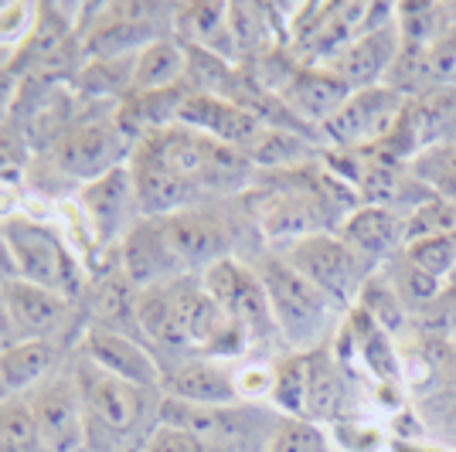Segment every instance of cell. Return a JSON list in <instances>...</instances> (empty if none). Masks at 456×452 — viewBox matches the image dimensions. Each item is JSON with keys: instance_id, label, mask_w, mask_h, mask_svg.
I'll return each instance as SVG.
<instances>
[{"instance_id": "obj_1", "label": "cell", "mask_w": 456, "mask_h": 452, "mask_svg": "<svg viewBox=\"0 0 456 452\" xmlns=\"http://www.w3.org/2000/svg\"><path fill=\"white\" fill-rule=\"evenodd\" d=\"M76 358V354H72ZM86 408L89 446L86 452H140L153 425L160 422V391L113 377L76 358L72 364Z\"/></svg>"}, {"instance_id": "obj_2", "label": "cell", "mask_w": 456, "mask_h": 452, "mask_svg": "<svg viewBox=\"0 0 456 452\" xmlns=\"http://www.w3.org/2000/svg\"><path fill=\"white\" fill-rule=\"evenodd\" d=\"M259 279L266 286L269 310L286 347L293 354H310L317 347H327L330 330L338 327L341 306L310 279H304L283 255H269L259 265Z\"/></svg>"}, {"instance_id": "obj_3", "label": "cell", "mask_w": 456, "mask_h": 452, "mask_svg": "<svg viewBox=\"0 0 456 452\" xmlns=\"http://www.w3.org/2000/svg\"><path fill=\"white\" fill-rule=\"evenodd\" d=\"M0 231L11 246L18 279L41 286V289H52L65 300H82V293L89 286V272L76 259V252L65 246V238L55 228L35 222L28 214H4Z\"/></svg>"}, {"instance_id": "obj_4", "label": "cell", "mask_w": 456, "mask_h": 452, "mask_svg": "<svg viewBox=\"0 0 456 452\" xmlns=\"http://www.w3.org/2000/svg\"><path fill=\"white\" fill-rule=\"evenodd\" d=\"M283 259L304 279L317 286L321 293H327L341 310L344 306H358L368 279L379 272V269H371V265L364 262L338 231L306 235V238L293 242L289 248H283Z\"/></svg>"}, {"instance_id": "obj_5", "label": "cell", "mask_w": 456, "mask_h": 452, "mask_svg": "<svg viewBox=\"0 0 456 452\" xmlns=\"http://www.w3.org/2000/svg\"><path fill=\"white\" fill-rule=\"evenodd\" d=\"M136 140L119 126L116 116L86 119L76 123L58 136V143L48 150L58 174L72 177L78 184H93L106 177L110 170H119L130 164Z\"/></svg>"}, {"instance_id": "obj_6", "label": "cell", "mask_w": 456, "mask_h": 452, "mask_svg": "<svg viewBox=\"0 0 456 452\" xmlns=\"http://www.w3.org/2000/svg\"><path fill=\"white\" fill-rule=\"evenodd\" d=\"M201 286L208 289L211 300L222 306L228 320L246 334L248 343H269V340L280 337L273 310H269L266 286L259 279V269L228 255V259L201 272Z\"/></svg>"}, {"instance_id": "obj_7", "label": "cell", "mask_w": 456, "mask_h": 452, "mask_svg": "<svg viewBox=\"0 0 456 452\" xmlns=\"http://www.w3.org/2000/svg\"><path fill=\"white\" fill-rule=\"evenodd\" d=\"M28 408L38 425L41 446L45 452H86L89 446V429H86V408L78 395V381L72 367H58L41 381L38 388H31Z\"/></svg>"}, {"instance_id": "obj_8", "label": "cell", "mask_w": 456, "mask_h": 452, "mask_svg": "<svg viewBox=\"0 0 456 452\" xmlns=\"http://www.w3.org/2000/svg\"><path fill=\"white\" fill-rule=\"evenodd\" d=\"M0 303L11 317L18 340H58V343H65V337L78 340L82 327H86V317H82L76 300H65L52 289H41V286H31L24 279L0 286Z\"/></svg>"}, {"instance_id": "obj_9", "label": "cell", "mask_w": 456, "mask_h": 452, "mask_svg": "<svg viewBox=\"0 0 456 452\" xmlns=\"http://www.w3.org/2000/svg\"><path fill=\"white\" fill-rule=\"evenodd\" d=\"M405 102L409 99L395 93L392 85L351 93V99L341 106V113L323 126L321 136L334 150H371L395 133L402 113H405Z\"/></svg>"}, {"instance_id": "obj_10", "label": "cell", "mask_w": 456, "mask_h": 452, "mask_svg": "<svg viewBox=\"0 0 456 452\" xmlns=\"http://www.w3.org/2000/svg\"><path fill=\"white\" fill-rule=\"evenodd\" d=\"M78 211L86 218L89 238L95 252H110L119 248V242L130 235V228L143 218L136 205V190L130 167L110 170L106 177H99L93 184L78 188Z\"/></svg>"}, {"instance_id": "obj_11", "label": "cell", "mask_w": 456, "mask_h": 452, "mask_svg": "<svg viewBox=\"0 0 456 452\" xmlns=\"http://www.w3.org/2000/svg\"><path fill=\"white\" fill-rule=\"evenodd\" d=\"M72 354L89 360L99 371L123 377V381L140 384V388L160 391V384H164V364L157 360L151 347L143 340L116 334V330H102V327L86 323L76 340V347H72Z\"/></svg>"}, {"instance_id": "obj_12", "label": "cell", "mask_w": 456, "mask_h": 452, "mask_svg": "<svg viewBox=\"0 0 456 452\" xmlns=\"http://www.w3.org/2000/svg\"><path fill=\"white\" fill-rule=\"evenodd\" d=\"M160 228L184 276H201L205 269L232 255V231L208 207L198 205L167 214L160 218Z\"/></svg>"}, {"instance_id": "obj_13", "label": "cell", "mask_w": 456, "mask_h": 452, "mask_svg": "<svg viewBox=\"0 0 456 452\" xmlns=\"http://www.w3.org/2000/svg\"><path fill=\"white\" fill-rule=\"evenodd\" d=\"M140 296H143V289L123 272V265L116 259L113 265L89 276L78 310H82L86 323H93V327L143 340V334H140Z\"/></svg>"}, {"instance_id": "obj_14", "label": "cell", "mask_w": 456, "mask_h": 452, "mask_svg": "<svg viewBox=\"0 0 456 452\" xmlns=\"http://www.w3.org/2000/svg\"><path fill=\"white\" fill-rule=\"evenodd\" d=\"M323 205H330V201L314 184L269 190L266 198H263V205H259V211H256V222H259V231L266 235L273 246L289 248L293 242L306 238V235L330 231L327 218H323Z\"/></svg>"}, {"instance_id": "obj_15", "label": "cell", "mask_w": 456, "mask_h": 452, "mask_svg": "<svg viewBox=\"0 0 456 452\" xmlns=\"http://www.w3.org/2000/svg\"><path fill=\"white\" fill-rule=\"evenodd\" d=\"M399 55H402L399 24L392 18V20H385V24H379V28L358 35L327 69H330L334 76H341L354 93H362V89L388 85V76H392Z\"/></svg>"}, {"instance_id": "obj_16", "label": "cell", "mask_w": 456, "mask_h": 452, "mask_svg": "<svg viewBox=\"0 0 456 452\" xmlns=\"http://www.w3.org/2000/svg\"><path fill=\"white\" fill-rule=\"evenodd\" d=\"M126 167H130V177H134L136 205H140L143 218H167V214H177V211L198 207L201 198H205V190H198L181 174H174L167 164H160L140 143L134 147V157H130Z\"/></svg>"}, {"instance_id": "obj_17", "label": "cell", "mask_w": 456, "mask_h": 452, "mask_svg": "<svg viewBox=\"0 0 456 452\" xmlns=\"http://www.w3.org/2000/svg\"><path fill=\"white\" fill-rule=\"evenodd\" d=\"M347 246L362 255L371 269H385L392 259H399L409 238H405V218L375 205H354L334 228Z\"/></svg>"}, {"instance_id": "obj_18", "label": "cell", "mask_w": 456, "mask_h": 452, "mask_svg": "<svg viewBox=\"0 0 456 452\" xmlns=\"http://www.w3.org/2000/svg\"><path fill=\"white\" fill-rule=\"evenodd\" d=\"M177 123L246 153L256 147V140L266 130V126L252 113H246L242 106H235V102H228V99H218V95L191 93V89H188V95H184V102H181Z\"/></svg>"}, {"instance_id": "obj_19", "label": "cell", "mask_w": 456, "mask_h": 452, "mask_svg": "<svg viewBox=\"0 0 456 452\" xmlns=\"http://www.w3.org/2000/svg\"><path fill=\"white\" fill-rule=\"evenodd\" d=\"M351 85L341 76H334L327 65H304L297 76L289 78V85L283 89L286 109L297 116L310 133H317L341 113V106L351 99Z\"/></svg>"}, {"instance_id": "obj_20", "label": "cell", "mask_w": 456, "mask_h": 452, "mask_svg": "<svg viewBox=\"0 0 456 452\" xmlns=\"http://www.w3.org/2000/svg\"><path fill=\"white\" fill-rule=\"evenodd\" d=\"M116 259L140 289H157V286H167L174 279H184V272H181V265H177L171 246L164 238L160 218H140L130 228V235L119 242Z\"/></svg>"}, {"instance_id": "obj_21", "label": "cell", "mask_w": 456, "mask_h": 452, "mask_svg": "<svg viewBox=\"0 0 456 452\" xmlns=\"http://www.w3.org/2000/svg\"><path fill=\"white\" fill-rule=\"evenodd\" d=\"M160 395L174 401H188V405H239V381H235V364L211 358L184 360L177 367L164 371Z\"/></svg>"}, {"instance_id": "obj_22", "label": "cell", "mask_w": 456, "mask_h": 452, "mask_svg": "<svg viewBox=\"0 0 456 452\" xmlns=\"http://www.w3.org/2000/svg\"><path fill=\"white\" fill-rule=\"evenodd\" d=\"M61 354H69L58 340H18L0 351V405L24 398L45 377L61 367Z\"/></svg>"}, {"instance_id": "obj_23", "label": "cell", "mask_w": 456, "mask_h": 452, "mask_svg": "<svg viewBox=\"0 0 456 452\" xmlns=\"http://www.w3.org/2000/svg\"><path fill=\"white\" fill-rule=\"evenodd\" d=\"M174 38L184 48H201L239 65L235 41L228 28V4H184L174 7Z\"/></svg>"}, {"instance_id": "obj_24", "label": "cell", "mask_w": 456, "mask_h": 452, "mask_svg": "<svg viewBox=\"0 0 456 452\" xmlns=\"http://www.w3.org/2000/svg\"><path fill=\"white\" fill-rule=\"evenodd\" d=\"M344 401H347V381H344V364L330 347L310 351V375H306V412L304 418L317 425H334L344 418Z\"/></svg>"}, {"instance_id": "obj_25", "label": "cell", "mask_w": 456, "mask_h": 452, "mask_svg": "<svg viewBox=\"0 0 456 452\" xmlns=\"http://www.w3.org/2000/svg\"><path fill=\"white\" fill-rule=\"evenodd\" d=\"M184 69H188V52L184 44L174 38H160L147 44L143 52L134 55V78H130V95L164 93L184 82ZM126 95V99H130Z\"/></svg>"}, {"instance_id": "obj_26", "label": "cell", "mask_w": 456, "mask_h": 452, "mask_svg": "<svg viewBox=\"0 0 456 452\" xmlns=\"http://www.w3.org/2000/svg\"><path fill=\"white\" fill-rule=\"evenodd\" d=\"M228 28L235 41V55L242 61H259L276 52L273 11L266 4H228Z\"/></svg>"}, {"instance_id": "obj_27", "label": "cell", "mask_w": 456, "mask_h": 452, "mask_svg": "<svg viewBox=\"0 0 456 452\" xmlns=\"http://www.w3.org/2000/svg\"><path fill=\"white\" fill-rule=\"evenodd\" d=\"M306 375H310V354H286L273 364V384H269V405L283 418H304L306 412Z\"/></svg>"}, {"instance_id": "obj_28", "label": "cell", "mask_w": 456, "mask_h": 452, "mask_svg": "<svg viewBox=\"0 0 456 452\" xmlns=\"http://www.w3.org/2000/svg\"><path fill=\"white\" fill-rule=\"evenodd\" d=\"M252 164L266 170H300L314 157V143L306 133L293 130H263L256 147L248 150Z\"/></svg>"}, {"instance_id": "obj_29", "label": "cell", "mask_w": 456, "mask_h": 452, "mask_svg": "<svg viewBox=\"0 0 456 452\" xmlns=\"http://www.w3.org/2000/svg\"><path fill=\"white\" fill-rule=\"evenodd\" d=\"M381 272L388 276V283L395 286V293H399V300L405 303L409 313H426L443 296V283L433 279V276H426L422 269H416L405 255L392 259Z\"/></svg>"}, {"instance_id": "obj_30", "label": "cell", "mask_w": 456, "mask_h": 452, "mask_svg": "<svg viewBox=\"0 0 456 452\" xmlns=\"http://www.w3.org/2000/svg\"><path fill=\"white\" fill-rule=\"evenodd\" d=\"M395 24H399L402 48H412V52H429V44L446 31L439 4H399Z\"/></svg>"}, {"instance_id": "obj_31", "label": "cell", "mask_w": 456, "mask_h": 452, "mask_svg": "<svg viewBox=\"0 0 456 452\" xmlns=\"http://www.w3.org/2000/svg\"><path fill=\"white\" fill-rule=\"evenodd\" d=\"M0 452H45L38 425L24 398L0 405Z\"/></svg>"}, {"instance_id": "obj_32", "label": "cell", "mask_w": 456, "mask_h": 452, "mask_svg": "<svg viewBox=\"0 0 456 452\" xmlns=\"http://www.w3.org/2000/svg\"><path fill=\"white\" fill-rule=\"evenodd\" d=\"M409 167L433 194L456 205V140L446 147H436V150L419 153Z\"/></svg>"}, {"instance_id": "obj_33", "label": "cell", "mask_w": 456, "mask_h": 452, "mask_svg": "<svg viewBox=\"0 0 456 452\" xmlns=\"http://www.w3.org/2000/svg\"><path fill=\"white\" fill-rule=\"evenodd\" d=\"M402 255L416 265V269H422L426 276L446 283V279H453L456 272V231L453 235H433V238L409 242Z\"/></svg>"}, {"instance_id": "obj_34", "label": "cell", "mask_w": 456, "mask_h": 452, "mask_svg": "<svg viewBox=\"0 0 456 452\" xmlns=\"http://www.w3.org/2000/svg\"><path fill=\"white\" fill-rule=\"evenodd\" d=\"M266 452H330L327 429L310 418H280Z\"/></svg>"}, {"instance_id": "obj_35", "label": "cell", "mask_w": 456, "mask_h": 452, "mask_svg": "<svg viewBox=\"0 0 456 452\" xmlns=\"http://www.w3.org/2000/svg\"><path fill=\"white\" fill-rule=\"evenodd\" d=\"M456 231V205L433 194L426 205H419L409 218H405V238L419 242V238H433V235H453Z\"/></svg>"}, {"instance_id": "obj_36", "label": "cell", "mask_w": 456, "mask_h": 452, "mask_svg": "<svg viewBox=\"0 0 456 452\" xmlns=\"http://www.w3.org/2000/svg\"><path fill=\"white\" fill-rule=\"evenodd\" d=\"M330 439L341 446L344 452H385L388 435L381 425L362 422V418H341L330 425Z\"/></svg>"}, {"instance_id": "obj_37", "label": "cell", "mask_w": 456, "mask_h": 452, "mask_svg": "<svg viewBox=\"0 0 456 452\" xmlns=\"http://www.w3.org/2000/svg\"><path fill=\"white\" fill-rule=\"evenodd\" d=\"M426 76L433 89H456V24L446 28L426 52Z\"/></svg>"}, {"instance_id": "obj_38", "label": "cell", "mask_w": 456, "mask_h": 452, "mask_svg": "<svg viewBox=\"0 0 456 452\" xmlns=\"http://www.w3.org/2000/svg\"><path fill=\"white\" fill-rule=\"evenodd\" d=\"M28 153H31V143L24 140V133L14 123H0V188L20 181V174L28 167Z\"/></svg>"}, {"instance_id": "obj_39", "label": "cell", "mask_w": 456, "mask_h": 452, "mask_svg": "<svg viewBox=\"0 0 456 452\" xmlns=\"http://www.w3.org/2000/svg\"><path fill=\"white\" fill-rule=\"evenodd\" d=\"M140 452H211V449L198 439V435H191L188 429H177V425H167V422H157Z\"/></svg>"}, {"instance_id": "obj_40", "label": "cell", "mask_w": 456, "mask_h": 452, "mask_svg": "<svg viewBox=\"0 0 456 452\" xmlns=\"http://www.w3.org/2000/svg\"><path fill=\"white\" fill-rule=\"evenodd\" d=\"M18 89H20L18 76L4 65V69H0V123H11L14 102H18Z\"/></svg>"}, {"instance_id": "obj_41", "label": "cell", "mask_w": 456, "mask_h": 452, "mask_svg": "<svg viewBox=\"0 0 456 452\" xmlns=\"http://www.w3.org/2000/svg\"><path fill=\"white\" fill-rule=\"evenodd\" d=\"M388 452H453L446 446H436V442H412V439H392L388 442Z\"/></svg>"}, {"instance_id": "obj_42", "label": "cell", "mask_w": 456, "mask_h": 452, "mask_svg": "<svg viewBox=\"0 0 456 452\" xmlns=\"http://www.w3.org/2000/svg\"><path fill=\"white\" fill-rule=\"evenodd\" d=\"M18 279V269H14V255H11V246L0 231V286L4 283H14Z\"/></svg>"}, {"instance_id": "obj_43", "label": "cell", "mask_w": 456, "mask_h": 452, "mask_svg": "<svg viewBox=\"0 0 456 452\" xmlns=\"http://www.w3.org/2000/svg\"><path fill=\"white\" fill-rule=\"evenodd\" d=\"M11 343H18V337H14L11 317H7V310H4V303H0V351H4V347H11Z\"/></svg>"}, {"instance_id": "obj_44", "label": "cell", "mask_w": 456, "mask_h": 452, "mask_svg": "<svg viewBox=\"0 0 456 452\" xmlns=\"http://www.w3.org/2000/svg\"><path fill=\"white\" fill-rule=\"evenodd\" d=\"M453 286H456V272H453Z\"/></svg>"}, {"instance_id": "obj_45", "label": "cell", "mask_w": 456, "mask_h": 452, "mask_svg": "<svg viewBox=\"0 0 456 452\" xmlns=\"http://www.w3.org/2000/svg\"><path fill=\"white\" fill-rule=\"evenodd\" d=\"M0 69H4V65H0Z\"/></svg>"}]
</instances>
